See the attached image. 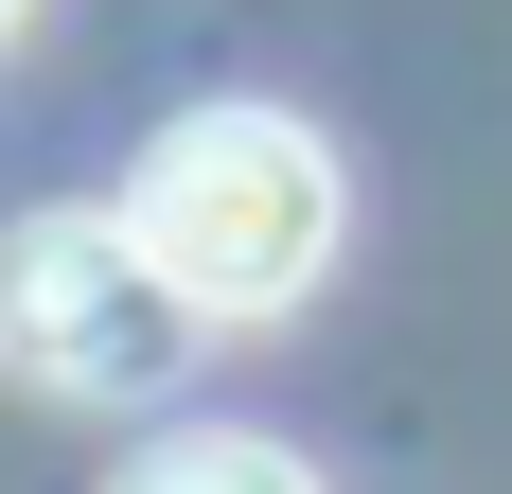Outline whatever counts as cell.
I'll use <instances>...</instances> for the list:
<instances>
[{"label": "cell", "instance_id": "cell-4", "mask_svg": "<svg viewBox=\"0 0 512 494\" xmlns=\"http://www.w3.org/2000/svg\"><path fill=\"white\" fill-rule=\"evenodd\" d=\"M0 36H18V0H0Z\"/></svg>", "mask_w": 512, "mask_h": 494}, {"label": "cell", "instance_id": "cell-1", "mask_svg": "<svg viewBox=\"0 0 512 494\" xmlns=\"http://www.w3.org/2000/svg\"><path fill=\"white\" fill-rule=\"evenodd\" d=\"M124 212L195 283V318H283V300H318L354 195H336V142L301 106H177L142 142V177H124Z\"/></svg>", "mask_w": 512, "mask_h": 494}, {"label": "cell", "instance_id": "cell-3", "mask_svg": "<svg viewBox=\"0 0 512 494\" xmlns=\"http://www.w3.org/2000/svg\"><path fill=\"white\" fill-rule=\"evenodd\" d=\"M106 494H318V477H301L283 442H230V424H212V442H159V459H124Z\"/></svg>", "mask_w": 512, "mask_h": 494}, {"label": "cell", "instance_id": "cell-2", "mask_svg": "<svg viewBox=\"0 0 512 494\" xmlns=\"http://www.w3.org/2000/svg\"><path fill=\"white\" fill-rule=\"evenodd\" d=\"M195 283L142 247V212H18L0 230V371L53 406H159L195 371Z\"/></svg>", "mask_w": 512, "mask_h": 494}]
</instances>
